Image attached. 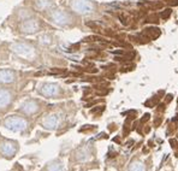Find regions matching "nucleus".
Returning a JSON list of instances; mask_svg holds the SVG:
<instances>
[{
    "instance_id": "f257e3e1",
    "label": "nucleus",
    "mask_w": 178,
    "mask_h": 171,
    "mask_svg": "<svg viewBox=\"0 0 178 171\" xmlns=\"http://www.w3.org/2000/svg\"><path fill=\"white\" fill-rule=\"evenodd\" d=\"M5 127L12 131H22L26 128V122L23 118H19L17 116H11V117L6 118Z\"/></svg>"
},
{
    "instance_id": "f03ea898",
    "label": "nucleus",
    "mask_w": 178,
    "mask_h": 171,
    "mask_svg": "<svg viewBox=\"0 0 178 171\" xmlns=\"http://www.w3.org/2000/svg\"><path fill=\"white\" fill-rule=\"evenodd\" d=\"M71 7L79 13H89L93 10V4L88 0H72Z\"/></svg>"
},
{
    "instance_id": "7ed1b4c3",
    "label": "nucleus",
    "mask_w": 178,
    "mask_h": 171,
    "mask_svg": "<svg viewBox=\"0 0 178 171\" xmlns=\"http://www.w3.org/2000/svg\"><path fill=\"white\" fill-rule=\"evenodd\" d=\"M41 94L45 97H54L59 93V87L54 83H46L41 88Z\"/></svg>"
},
{
    "instance_id": "20e7f679",
    "label": "nucleus",
    "mask_w": 178,
    "mask_h": 171,
    "mask_svg": "<svg viewBox=\"0 0 178 171\" xmlns=\"http://www.w3.org/2000/svg\"><path fill=\"white\" fill-rule=\"evenodd\" d=\"M0 152H1L4 156H6V157H12L13 154L17 152V147H16V145L12 144V142L6 141V142L0 144Z\"/></svg>"
},
{
    "instance_id": "39448f33",
    "label": "nucleus",
    "mask_w": 178,
    "mask_h": 171,
    "mask_svg": "<svg viewBox=\"0 0 178 171\" xmlns=\"http://www.w3.org/2000/svg\"><path fill=\"white\" fill-rule=\"evenodd\" d=\"M38 28V23L36 22V19H28L26 22H23L21 25L22 31L24 33H34L36 31Z\"/></svg>"
},
{
    "instance_id": "423d86ee",
    "label": "nucleus",
    "mask_w": 178,
    "mask_h": 171,
    "mask_svg": "<svg viewBox=\"0 0 178 171\" xmlns=\"http://www.w3.org/2000/svg\"><path fill=\"white\" fill-rule=\"evenodd\" d=\"M14 52L19 53V54H24V56H29L33 52V47L28 46L26 44H14L12 46Z\"/></svg>"
},
{
    "instance_id": "0eeeda50",
    "label": "nucleus",
    "mask_w": 178,
    "mask_h": 171,
    "mask_svg": "<svg viewBox=\"0 0 178 171\" xmlns=\"http://www.w3.org/2000/svg\"><path fill=\"white\" fill-rule=\"evenodd\" d=\"M38 110V102H36V101H33V100L26 101V104L22 106V111H23L26 115H33V113H35Z\"/></svg>"
},
{
    "instance_id": "6e6552de",
    "label": "nucleus",
    "mask_w": 178,
    "mask_h": 171,
    "mask_svg": "<svg viewBox=\"0 0 178 171\" xmlns=\"http://www.w3.org/2000/svg\"><path fill=\"white\" fill-rule=\"evenodd\" d=\"M52 19H53L55 23L63 25V24H66V23H67L69 16H67L66 13L62 12V11H57V12H54L52 15Z\"/></svg>"
},
{
    "instance_id": "1a4fd4ad",
    "label": "nucleus",
    "mask_w": 178,
    "mask_h": 171,
    "mask_svg": "<svg viewBox=\"0 0 178 171\" xmlns=\"http://www.w3.org/2000/svg\"><path fill=\"white\" fill-rule=\"evenodd\" d=\"M14 81V73L10 70H0V82L11 83Z\"/></svg>"
},
{
    "instance_id": "9d476101",
    "label": "nucleus",
    "mask_w": 178,
    "mask_h": 171,
    "mask_svg": "<svg viewBox=\"0 0 178 171\" xmlns=\"http://www.w3.org/2000/svg\"><path fill=\"white\" fill-rule=\"evenodd\" d=\"M11 102V93L6 89H0V107H5Z\"/></svg>"
},
{
    "instance_id": "9b49d317",
    "label": "nucleus",
    "mask_w": 178,
    "mask_h": 171,
    "mask_svg": "<svg viewBox=\"0 0 178 171\" xmlns=\"http://www.w3.org/2000/svg\"><path fill=\"white\" fill-rule=\"evenodd\" d=\"M57 124H58V118H57V116H54V115L48 116L47 118H45V119L42 121V125H43L45 128H47V129H54V128L57 127Z\"/></svg>"
},
{
    "instance_id": "f8f14e48",
    "label": "nucleus",
    "mask_w": 178,
    "mask_h": 171,
    "mask_svg": "<svg viewBox=\"0 0 178 171\" xmlns=\"http://www.w3.org/2000/svg\"><path fill=\"white\" fill-rule=\"evenodd\" d=\"M142 34L146 35L149 40H154V39H156V37L160 35V29L154 28V27H152V28H146Z\"/></svg>"
},
{
    "instance_id": "ddd939ff",
    "label": "nucleus",
    "mask_w": 178,
    "mask_h": 171,
    "mask_svg": "<svg viewBox=\"0 0 178 171\" xmlns=\"http://www.w3.org/2000/svg\"><path fill=\"white\" fill-rule=\"evenodd\" d=\"M52 5L51 0H36V6L40 10H45L47 7H50Z\"/></svg>"
},
{
    "instance_id": "4468645a",
    "label": "nucleus",
    "mask_w": 178,
    "mask_h": 171,
    "mask_svg": "<svg viewBox=\"0 0 178 171\" xmlns=\"http://www.w3.org/2000/svg\"><path fill=\"white\" fill-rule=\"evenodd\" d=\"M146 23H158L159 22V15H151L146 18Z\"/></svg>"
},
{
    "instance_id": "2eb2a0df",
    "label": "nucleus",
    "mask_w": 178,
    "mask_h": 171,
    "mask_svg": "<svg viewBox=\"0 0 178 171\" xmlns=\"http://www.w3.org/2000/svg\"><path fill=\"white\" fill-rule=\"evenodd\" d=\"M119 19L122 21V23H123L124 25L129 24V18H127V17L125 16V15H124V13H120V15H119Z\"/></svg>"
},
{
    "instance_id": "dca6fc26",
    "label": "nucleus",
    "mask_w": 178,
    "mask_h": 171,
    "mask_svg": "<svg viewBox=\"0 0 178 171\" xmlns=\"http://www.w3.org/2000/svg\"><path fill=\"white\" fill-rule=\"evenodd\" d=\"M171 9H167V10H165V12H161L160 15H159V17H161V18H167V17H170V15H171Z\"/></svg>"
},
{
    "instance_id": "f3484780",
    "label": "nucleus",
    "mask_w": 178,
    "mask_h": 171,
    "mask_svg": "<svg viewBox=\"0 0 178 171\" xmlns=\"http://www.w3.org/2000/svg\"><path fill=\"white\" fill-rule=\"evenodd\" d=\"M48 171H62V166L54 164V165H51V166L48 168Z\"/></svg>"
}]
</instances>
